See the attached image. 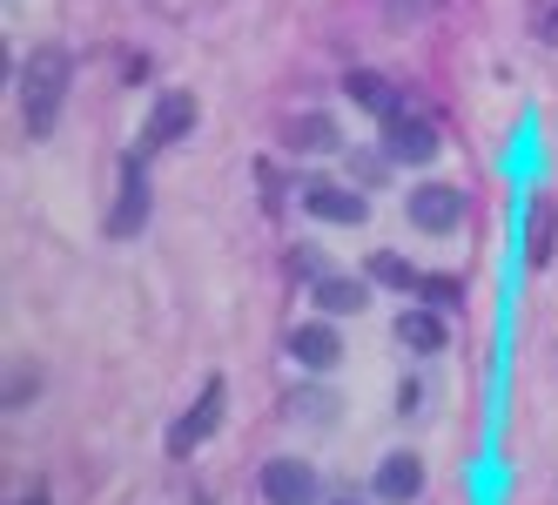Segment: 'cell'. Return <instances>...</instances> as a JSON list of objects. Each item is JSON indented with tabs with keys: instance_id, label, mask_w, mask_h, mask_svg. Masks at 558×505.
<instances>
[{
	"instance_id": "obj_1",
	"label": "cell",
	"mask_w": 558,
	"mask_h": 505,
	"mask_svg": "<svg viewBox=\"0 0 558 505\" xmlns=\"http://www.w3.org/2000/svg\"><path fill=\"white\" fill-rule=\"evenodd\" d=\"M68 74H74L68 48H34V55H27V68H21V115H27V135H48V129H54V115H61V101H68Z\"/></svg>"
},
{
	"instance_id": "obj_2",
	"label": "cell",
	"mask_w": 558,
	"mask_h": 505,
	"mask_svg": "<svg viewBox=\"0 0 558 505\" xmlns=\"http://www.w3.org/2000/svg\"><path fill=\"white\" fill-rule=\"evenodd\" d=\"M222 392H229V384H222V377H209V384H203V398H195V405L169 424V452H175V458L203 452V445L216 438V424H222Z\"/></svg>"
},
{
	"instance_id": "obj_3",
	"label": "cell",
	"mask_w": 558,
	"mask_h": 505,
	"mask_svg": "<svg viewBox=\"0 0 558 505\" xmlns=\"http://www.w3.org/2000/svg\"><path fill=\"white\" fill-rule=\"evenodd\" d=\"M142 223H148V163L135 148V155H122V196H114L108 237H142Z\"/></svg>"
},
{
	"instance_id": "obj_4",
	"label": "cell",
	"mask_w": 558,
	"mask_h": 505,
	"mask_svg": "<svg viewBox=\"0 0 558 505\" xmlns=\"http://www.w3.org/2000/svg\"><path fill=\"white\" fill-rule=\"evenodd\" d=\"M384 155H390V163L424 169L437 155V122H424V115H390V122H384Z\"/></svg>"
},
{
	"instance_id": "obj_5",
	"label": "cell",
	"mask_w": 558,
	"mask_h": 505,
	"mask_svg": "<svg viewBox=\"0 0 558 505\" xmlns=\"http://www.w3.org/2000/svg\"><path fill=\"white\" fill-rule=\"evenodd\" d=\"M263 505H316V472L303 458H269L263 465Z\"/></svg>"
},
{
	"instance_id": "obj_6",
	"label": "cell",
	"mask_w": 558,
	"mask_h": 505,
	"mask_svg": "<svg viewBox=\"0 0 558 505\" xmlns=\"http://www.w3.org/2000/svg\"><path fill=\"white\" fill-rule=\"evenodd\" d=\"M411 223L424 229V237H445V229L464 223V196H458V189H445V182H424L417 196H411Z\"/></svg>"
},
{
	"instance_id": "obj_7",
	"label": "cell",
	"mask_w": 558,
	"mask_h": 505,
	"mask_svg": "<svg viewBox=\"0 0 558 505\" xmlns=\"http://www.w3.org/2000/svg\"><path fill=\"white\" fill-rule=\"evenodd\" d=\"M195 135V95L189 88H169L148 115V148H169V142H189Z\"/></svg>"
},
{
	"instance_id": "obj_8",
	"label": "cell",
	"mask_w": 558,
	"mask_h": 505,
	"mask_svg": "<svg viewBox=\"0 0 558 505\" xmlns=\"http://www.w3.org/2000/svg\"><path fill=\"white\" fill-rule=\"evenodd\" d=\"M303 209H310L316 223H364V216H371V203L356 196V189H337V182H310V189H303Z\"/></svg>"
},
{
	"instance_id": "obj_9",
	"label": "cell",
	"mask_w": 558,
	"mask_h": 505,
	"mask_svg": "<svg viewBox=\"0 0 558 505\" xmlns=\"http://www.w3.org/2000/svg\"><path fill=\"white\" fill-rule=\"evenodd\" d=\"M283 351H290L303 371H330V364H337V351H343V337H337L330 324H296V330L283 337Z\"/></svg>"
},
{
	"instance_id": "obj_10",
	"label": "cell",
	"mask_w": 558,
	"mask_h": 505,
	"mask_svg": "<svg viewBox=\"0 0 558 505\" xmlns=\"http://www.w3.org/2000/svg\"><path fill=\"white\" fill-rule=\"evenodd\" d=\"M350 101H356V108H371L377 122L404 115V95H397V82H384V74H371V68H356V74H350Z\"/></svg>"
},
{
	"instance_id": "obj_11",
	"label": "cell",
	"mask_w": 558,
	"mask_h": 505,
	"mask_svg": "<svg viewBox=\"0 0 558 505\" xmlns=\"http://www.w3.org/2000/svg\"><path fill=\"white\" fill-rule=\"evenodd\" d=\"M343 135H337V122L330 115H296V122H283V148H296V155H324V148H337Z\"/></svg>"
},
{
	"instance_id": "obj_12",
	"label": "cell",
	"mask_w": 558,
	"mask_h": 505,
	"mask_svg": "<svg viewBox=\"0 0 558 505\" xmlns=\"http://www.w3.org/2000/svg\"><path fill=\"white\" fill-rule=\"evenodd\" d=\"M417 485H424V465L411 452H390L377 465V498H417Z\"/></svg>"
},
{
	"instance_id": "obj_13",
	"label": "cell",
	"mask_w": 558,
	"mask_h": 505,
	"mask_svg": "<svg viewBox=\"0 0 558 505\" xmlns=\"http://www.w3.org/2000/svg\"><path fill=\"white\" fill-rule=\"evenodd\" d=\"M551 243H558V216H551L545 196H532V216H525V263L545 269V263H551Z\"/></svg>"
},
{
	"instance_id": "obj_14",
	"label": "cell",
	"mask_w": 558,
	"mask_h": 505,
	"mask_svg": "<svg viewBox=\"0 0 558 505\" xmlns=\"http://www.w3.org/2000/svg\"><path fill=\"white\" fill-rule=\"evenodd\" d=\"M397 337H404L417 358H430V351H445V317H437V310H404V317H397Z\"/></svg>"
},
{
	"instance_id": "obj_15",
	"label": "cell",
	"mask_w": 558,
	"mask_h": 505,
	"mask_svg": "<svg viewBox=\"0 0 558 505\" xmlns=\"http://www.w3.org/2000/svg\"><path fill=\"white\" fill-rule=\"evenodd\" d=\"M316 303H324L330 317H356V310L371 303V290H364V284H350V277H324V284H316Z\"/></svg>"
},
{
	"instance_id": "obj_16",
	"label": "cell",
	"mask_w": 558,
	"mask_h": 505,
	"mask_svg": "<svg viewBox=\"0 0 558 505\" xmlns=\"http://www.w3.org/2000/svg\"><path fill=\"white\" fill-rule=\"evenodd\" d=\"M371 277H377V284H390V290H417V269L397 256V250H377V256H371Z\"/></svg>"
},
{
	"instance_id": "obj_17",
	"label": "cell",
	"mask_w": 558,
	"mask_h": 505,
	"mask_svg": "<svg viewBox=\"0 0 558 505\" xmlns=\"http://www.w3.org/2000/svg\"><path fill=\"white\" fill-rule=\"evenodd\" d=\"M445 0H384V21L390 27H417V21H430Z\"/></svg>"
},
{
	"instance_id": "obj_18",
	"label": "cell",
	"mask_w": 558,
	"mask_h": 505,
	"mask_svg": "<svg viewBox=\"0 0 558 505\" xmlns=\"http://www.w3.org/2000/svg\"><path fill=\"white\" fill-rule=\"evenodd\" d=\"M417 290H424V303H430V310H458V303H464L458 277H417Z\"/></svg>"
},
{
	"instance_id": "obj_19",
	"label": "cell",
	"mask_w": 558,
	"mask_h": 505,
	"mask_svg": "<svg viewBox=\"0 0 558 505\" xmlns=\"http://www.w3.org/2000/svg\"><path fill=\"white\" fill-rule=\"evenodd\" d=\"M538 41H551V48H558V8H551V14L538 21Z\"/></svg>"
},
{
	"instance_id": "obj_20",
	"label": "cell",
	"mask_w": 558,
	"mask_h": 505,
	"mask_svg": "<svg viewBox=\"0 0 558 505\" xmlns=\"http://www.w3.org/2000/svg\"><path fill=\"white\" fill-rule=\"evenodd\" d=\"M21 505H48V498H21Z\"/></svg>"
},
{
	"instance_id": "obj_21",
	"label": "cell",
	"mask_w": 558,
	"mask_h": 505,
	"mask_svg": "<svg viewBox=\"0 0 558 505\" xmlns=\"http://www.w3.org/2000/svg\"><path fill=\"white\" fill-rule=\"evenodd\" d=\"M337 505H356V498H337Z\"/></svg>"
}]
</instances>
